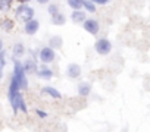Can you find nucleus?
<instances>
[{
    "label": "nucleus",
    "mask_w": 150,
    "mask_h": 132,
    "mask_svg": "<svg viewBox=\"0 0 150 132\" xmlns=\"http://www.w3.org/2000/svg\"><path fill=\"white\" fill-rule=\"evenodd\" d=\"M43 93L47 94V95H50L52 98H57V100L62 98V94H60L56 88H53V87H44V88H43Z\"/></svg>",
    "instance_id": "4468645a"
},
{
    "label": "nucleus",
    "mask_w": 150,
    "mask_h": 132,
    "mask_svg": "<svg viewBox=\"0 0 150 132\" xmlns=\"http://www.w3.org/2000/svg\"><path fill=\"white\" fill-rule=\"evenodd\" d=\"M57 12H59L57 5H50V6H49V13H50V15H54V13H57Z\"/></svg>",
    "instance_id": "4be33fe9"
},
{
    "label": "nucleus",
    "mask_w": 150,
    "mask_h": 132,
    "mask_svg": "<svg viewBox=\"0 0 150 132\" xmlns=\"http://www.w3.org/2000/svg\"><path fill=\"white\" fill-rule=\"evenodd\" d=\"M38 28H40V22L37 21V19H30V21H27L25 22V27H24V31L28 34V35H34L37 31H38Z\"/></svg>",
    "instance_id": "6e6552de"
},
{
    "label": "nucleus",
    "mask_w": 150,
    "mask_h": 132,
    "mask_svg": "<svg viewBox=\"0 0 150 132\" xmlns=\"http://www.w3.org/2000/svg\"><path fill=\"white\" fill-rule=\"evenodd\" d=\"M13 78L18 82L19 90H27L28 88V79H27V74L22 68V63H19L15 59V69H13Z\"/></svg>",
    "instance_id": "f03ea898"
},
{
    "label": "nucleus",
    "mask_w": 150,
    "mask_h": 132,
    "mask_svg": "<svg viewBox=\"0 0 150 132\" xmlns=\"http://www.w3.org/2000/svg\"><path fill=\"white\" fill-rule=\"evenodd\" d=\"M8 97H9V103L13 109V112L16 113L18 110H21L22 113H27L28 109H27V104H25V100L21 94V90L18 87V82L16 79L12 77V81H11V85H9V93H8Z\"/></svg>",
    "instance_id": "f257e3e1"
},
{
    "label": "nucleus",
    "mask_w": 150,
    "mask_h": 132,
    "mask_svg": "<svg viewBox=\"0 0 150 132\" xmlns=\"http://www.w3.org/2000/svg\"><path fill=\"white\" fill-rule=\"evenodd\" d=\"M2 78H3V66L0 65V81H2Z\"/></svg>",
    "instance_id": "393cba45"
},
{
    "label": "nucleus",
    "mask_w": 150,
    "mask_h": 132,
    "mask_svg": "<svg viewBox=\"0 0 150 132\" xmlns=\"http://www.w3.org/2000/svg\"><path fill=\"white\" fill-rule=\"evenodd\" d=\"M83 8L86 9V11H88V12H96V5L91 2V0H83Z\"/></svg>",
    "instance_id": "a211bd4d"
},
{
    "label": "nucleus",
    "mask_w": 150,
    "mask_h": 132,
    "mask_svg": "<svg viewBox=\"0 0 150 132\" xmlns=\"http://www.w3.org/2000/svg\"><path fill=\"white\" fill-rule=\"evenodd\" d=\"M35 113H37L40 117H43V119H44V117H47V113H46L44 110H40V109H37V110H35Z\"/></svg>",
    "instance_id": "b1692460"
},
{
    "label": "nucleus",
    "mask_w": 150,
    "mask_h": 132,
    "mask_svg": "<svg viewBox=\"0 0 150 132\" xmlns=\"http://www.w3.org/2000/svg\"><path fill=\"white\" fill-rule=\"evenodd\" d=\"M54 56H56V53H54V50L52 47H43L40 50V53H38V57H40V60H41L43 65L52 63L54 60Z\"/></svg>",
    "instance_id": "39448f33"
},
{
    "label": "nucleus",
    "mask_w": 150,
    "mask_h": 132,
    "mask_svg": "<svg viewBox=\"0 0 150 132\" xmlns=\"http://www.w3.org/2000/svg\"><path fill=\"white\" fill-rule=\"evenodd\" d=\"M0 50H3V40L0 38Z\"/></svg>",
    "instance_id": "bb28decb"
},
{
    "label": "nucleus",
    "mask_w": 150,
    "mask_h": 132,
    "mask_svg": "<svg viewBox=\"0 0 150 132\" xmlns=\"http://www.w3.org/2000/svg\"><path fill=\"white\" fill-rule=\"evenodd\" d=\"M91 2H93L94 5H106V3L110 2V0H91Z\"/></svg>",
    "instance_id": "5701e85b"
},
{
    "label": "nucleus",
    "mask_w": 150,
    "mask_h": 132,
    "mask_svg": "<svg viewBox=\"0 0 150 132\" xmlns=\"http://www.w3.org/2000/svg\"><path fill=\"white\" fill-rule=\"evenodd\" d=\"M0 65L2 66L6 65V51L5 50H0Z\"/></svg>",
    "instance_id": "412c9836"
},
{
    "label": "nucleus",
    "mask_w": 150,
    "mask_h": 132,
    "mask_svg": "<svg viewBox=\"0 0 150 132\" xmlns=\"http://www.w3.org/2000/svg\"><path fill=\"white\" fill-rule=\"evenodd\" d=\"M66 75H68L71 79H77V78H80V75H81V66L77 65V63H71V65H68V68H66Z\"/></svg>",
    "instance_id": "0eeeda50"
},
{
    "label": "nucleus",
    "mask_w": 150,
    "mask_h": 132,
    "mask_svg": "<svg viewBox=\"0 0 150 132\" xmlns=\"http://www.w3.org/2000/svg\"><path fill=\"white\" fill-rule=\"evenodd\" d=\"M0 25H2V28H3V29L9 31V29H12V28H13V21H11V19H3Z\"/></svg>",
    "instance_id": "aec40b11"
},
{
    "label": "nucleus",
    "mask_w": 150,
    "mask_h": 132,
    "mask_svg": "<svg viewBox=\"0 0 150 132\" xmlns=\"http://www.w3.org/2000/svg\"><path fill=\"white\" fill-rule=\"evenodd\" d=\"M37 2H38L40 5H44V3H49V2H50V0H37Z\"/></svg>",
    "instance_id": "a878e982"
},
{
    "label": "nucleus",
    "mask_w": 150,
    "mask_h": 132,
    "mask_svg": "<svg viewBox=\"0 0 150 132\" xmlns=\"http://www.w3.org/2000/svg\"><path fill=\"white\" fill-rule=\"evenodd\" d=\"M84 29L88 32V34H91V35H96L97 32H99V29H100V25H99V22L96 21V19H84Z\"/></svg>",
    "instance_id": "423d86ee"
},
{
    "label": "nucleus",
    "mask_w": 150,
    "mask_h": 132,
    "mask_svg": "<svg viewBox=\"0 0 150 132\" xmlns=\"http://www.w3.org/2000/svg\"><path fill=\"white\" fill-rule=\"evenodd\" d=\"M12 53H13V57H15V59H18V57L24 56V53H25V46H24L22 43H16V44L13 46Z\"/></svg>",
    "instance_id": "ddd939ff"
},
{
    "label": "nucleus",
    "mask_w": 150,
    "mask_h": 132,
    "mask_svg": "<svg viewBox=\"0 0 150 132\" xmlns=\"http://www.w3.org/2000/svg\"><path fill=\"white\" fill-rule=\"evenodd\" d=\"M16 18L19 21H22V22H27V21L34 18V9L30 8L28 5H21L16 9Z\"/></svg>",
    "instance_id": "7ed1b4c3"
},
{
    "label": "nucleus",
    "mask_w": 150,
    "mask_h": 132,
    "mask_svg": "<svg viewBox=\"0 0 150 132\" xmlns=\"http://www.w3.org/2000/svg\"><path fill=\"white\" fill-rule=\"evenodd\" d=\"M94 48H96V51H97L99 54L106 56V54H109L110 50H112V43H110L108 38H99V40L96 41V44H94Z\"/></svg>",
    "instance_id": "20e7f679"
},
{
    "label": "nucleus",
    "mask_w": 150,
    "mask_h": 132,
    "mask_svg": "<svg viewBox=\"0 0 150 132\" xmlns=\"http://www.w3.org/2000/svg\"><path fill=\"white\" fill-rule=\"evenodd\" d=\"M21 3H28V2H31V0H19Z\"/></svg>",
    "instance_id": "cd10ccee"
},
{
    "label": "nucleus",
    "mask_w": 150,
    "mask_h": 132,
    "mask_svg": "<svg viewBox=\"0 0 150 132\" xmlns=\"http://www.w3.org/2000/svg\"><path fill=\"white\" fill-rule=\"evenodd\" d=\"M12 8V0H0V11L8 12Z\"/></svg>",
    "instance_id": "6ab92c4d"
},
{
    "label": "nucleus",
    "mask_w": 150,
    "mask_h": 132,
    "mask_svg": "<svg viewBox=\"0 0 150 132\" xmlns=\"http://www.w3.org/2000/svg\"><path fill=\"white\" fill-rule=\"evenodd\" d=\"M22 68H24L25 74H33V72L37 71V63H35V60L28 59V60H25V62L22 63Z\"/></svg>",
    "instance_id": "9d476101"
},
{
    "label": "nucleus",
    "mask_w": 150,
    "mask_h": 132,
    "mask_svg": "<svg viewBox=\"0 0 150 132\" xmlns=\"http://www.w3.org/2000/svg\"><path fill=\"white\" fill-rule=\"evenodd\" d=\"M68 6L74 11L83 9V0H68Z\"/></svg>",
    "instance_id": "f3484780"
},
{
    "label": "nucleus",
    "mask_w": 150,
    "mask_h": 132,
    "mask_svg": "<svg viewBox=\"0 0 150 132\" xmlns=\"http://www.w3.org/2000/svg\"><path fill=\"white\" fill-rule=\"evenodd\" d=\"M62 37H59V35H54V37H52L50 40H49V44H50V47L54 50V48H60L62 47Z\"/></svg>",
    "instance_id": "dca6fc26"
},
{
    "label": "nucleus",
    "mask_w": 150,
    "mask_h": 132,
    "mask_svg": "<svg viewBox=\"0 0 150 132\" xmlns=\"http://www.w3.org/2000/svg\"><path fill=\"white\" fill-rule=\"evenodd\" d=\"M71 19L75 22V24H80V22H84L86 19V13L80 9V11H74L72 15H71Z\"/></svg>",
    "instance_id": "f8f14e48"
},
{
    "label": "nucleus",
    "mask_w": 150,
    "mask_h": 132,
    "mask_svg": "<svg viewBox=\"0 0 150 132\" xmlns=\"http://www.w3.org/2000/svg\"><path fill=\"white\" fill-rule=\"evenodd\" d=\"M65 21H66V18H65V15L60 13V12L52 15V24H53V25H63Z\"/></svg>",
    "instance_id": "2eb2a0df"
},
{
    "label": "nucleus",
    "mask_w": 150,
    "mask_h": 132,
    "mask_svg": "<svg viewBox=\"0 0 150 132\" xmlns=\"http://www.w3.org/2000/svg\"><path fill=\"white\" fill-rule=\"evenodd\" d=\"M35 74H37L41 79H46V81H49V79L53 78V71H52L50 68H47V66H41L40 69L35 71Z\"/></svg>",
    "instance_id": "1a4fd4ad"
},
{
    "label": "nucleus",
    "mask_w": 150,
    "mask_h": 132,
    "mask_svg": "<svg viewBox=\"0 0 150 132\" xmlns=\"http://www.w3.org/2000/svg\"><path fill=\"white\" fill-rule=\"evenodd\" d=\"M90 93H91V85L88 82H80V85H78V94L81 97H87V95H90Z\"/></svg>",
    "instance_id": "9b49d317"
}]
</instances>
